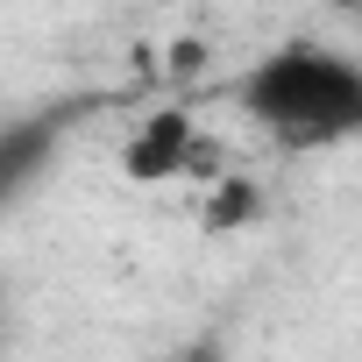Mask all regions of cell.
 Listing matches in <instances>:
<instances>
[{
	"label": "cell",
	"instance_id": "cell-4",
	"mask_svg": "<svg viewBox=\"0 0 362 362\" xmlns=\"http://www.w3.org/2000/svg\"><path fill=\"white\" fill-rule=\"evenodd\" d=\"M249 199H256L249 185H228V192L214 199V214H206V221H221V228H235V221H249Z\"/></svg>",
	"mask_w": 362,
	"mask_h": 362
},
{
	"label": "cell",
	"instance_id": "cell-3",
	"mask_svg": "<svg viewBox=\"0 0 362 362\" xmlns=\"http://www.w3.org/2000/svg\"><path fill=\"white\" fill-rule=\"evenodd\" d=\"M192 149H199V142H192V121H185V114H156V121L128 142V170H135V177H177V170L192 163Z\"/></svg>",
	"mask_w": 362,
	"mask_h": 362
},
{
	"label": "cell",
	"instance_id": "cell-5",
	"mask_svg": "<svg viewBox=\"0 0 362 362\" xmlns=\"http://www.w3.org/2000/svg\"><path fill=\"white\" fill-rule=\"evenodd\" d=\"M163 362H221L214 348H185V355H163Z\"/></svg>",
	"mask_w": 362,
	"mask_h": 362
},
{
	"label": "cell",
	"instance_id": "cell-2",
	"mask_svg": "<svg viewBox=\"0 0 362 362\" xmlns=\"http://www.w3.org/2000/svg\"><path fill=\"white\" fill-rule=\"evenodd\" d=\"M57 142H64V114H15V121H0V214L57 163Z\"/></svg>",
	"mask_w": 362,
	"mask_h": 362
},
{
	"label": "cell",
	"instance_id": "cell-1",
	"mask_svg": "<svg viewBox=\"0 0 362 362\" xmlns=\"http://www.w3.org/2000/svg\"><path fill=\"white\" fill-rule=\"evenodd\" d=\"M235 100L249 107V121H263L277 142H298V149L362 135V64L327 43H284L256 57Z\"/></svg>",
	"mask_w": 362,
	"mask_h": 362
}]
</instances>
